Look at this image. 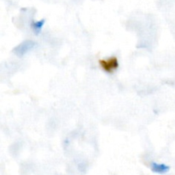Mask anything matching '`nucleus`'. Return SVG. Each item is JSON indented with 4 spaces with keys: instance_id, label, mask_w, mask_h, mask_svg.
<instances>
[{
    "instance_id": "1",
    "label": "nucleus",
    "mask_w": 175,
    "mask_h": 175,
    "mask_svg": "<svg viewBox=\"0 0 175 175\" xmlns=\"http://www.w3.org/2000/svg\"><path fill=\"white\" fill-rule=\"evenodd\" d=\"M99 65L104 72L108 74H113L119 68V62L116 57H110L105 59L99 60Z\"/></svg>"
},
{
    "instance_id": "2",
    "label": "nucleus",
    "mask_w": 175,
    "mask_h": 175,
    "mask_svg": "<svg viewBox=\"0 0 175 175\" xmlns=\"http://www.w3.org/2000/svg\"><path fill=\"white\" fill-rule=\"evenodd\" d=\"M36 42L33 41L28 40V41H23L20 45H18L15 49L14 52L19 57H22L26 55L27 53H28L31 51H33V49L36 47Z\"/></svg>"
},
{
    "instance_id": "3",
    "label": "nucleus",
    "mask_w": 175,
    "mask_h": 175,
    "mask_svg": "<svg viewBox=\"0 0 175 175\" xmlns=\"http://www.w3.org/2000/svg\"><path fill=\"white\" fill-rule=\"evenodd\" d=\"M150 169L152 172L158 173V174H165L170 170V167L164 163H157V162H151L150 163Z\"/></svg>"
},
{
    "instance_id": "4",
    "label": "nucleus",
    "mask_w": 175,
    "mask_h": 175,
    "mask_svg": "<svg viewBox=\"0 0 175 175\" xmlns=\"http://www.w3.org/2000/svg\"><path fill=\"white\" fill-rule=\"evenodd\" d=\"M44 23H45V20L42 19V20H40V21H37V22L32 23L31 27H32V29H33V32L36 34H40L42 28H43V27H44Z\"/></svg>"
}]
</instances>
